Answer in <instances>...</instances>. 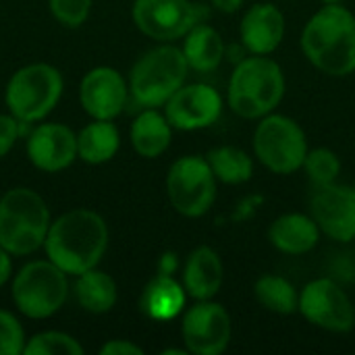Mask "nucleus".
Segmentation results:
<instances>
[{
	"label": "nucleus",
	"instance_id": "32",
	"mask_svg": "<svg viewBox=\"0 0 355 355\" xmlns=\"http://www.w3.org/2000/svg\"><path fill=\"white\" fill-rule=\"evenodd\" d=\"M264 204V196L262 193H252V196H245L243 200L237 202L235 210H233V220L235 223H243V220H250Z\"/></svg>",
	"mask_w": 355,
	"mask_h": 355
},
{
	"label": "nucleus",
	"instance_id": "38",
	"mask_svg": "<svg viewBox=\"0 0 355 355\" xmlns=\"http://www.w3.org/2000/svg\"><path fill=\"white\" fill-rule=\"evenodd\" d=\"M352 187H354V191H355V183H354V185H352Z\"/></svg>",
	"mask_w": 355,
	"mask_h": 355
},
{
	"label": "nucleus",
	"instance_id": "22",
	"mask_svg": "<svg viewBox=\"0 0 355 355\" xmlns=\"http://www.w3.org/2000/svg\"><path fill=\"white\" fill-rule=\"evenodd\" d=\"M181 50H183V56L189 64V71L212 73L225 60L227 44H225L223 35L212 25L200 21L183 37Z\"/></svg>",
	"mask_w": 355,
	"mask_h": 355
},
{
	"label": "nucleus",
	"instance_id": "30",
	"mask_svg": "<svg viewBox=\"0 0 355 355\" xmlns=\"http://www.w3.org/2000/svg\"><path fill=\"white\" fill-rule=\"evenodd\" d=\"M48 6L54 19L71 29L81 27L92 12V0H48Z\"/></svg>",
	"mask_w": 355,
	"mask_h": 355
},
{
	"label": "nucleus",
	"instance_id": "31",
	"mask_svg": "<svg viewBox=\"0 0 355 355\" xmlns=\"http://www.w3.org/2000/svg\"><path fill=\"white\" fill-rule=\"evenodd\" d=\"M21 137V121L15 119L10 112L0 114V158H4Z\"/></svg>",
	"mask_w": 355,
	"mask_h": 355
},
{
	"label": "nucleus",
	"instance_id": "37",
	"mask_svg": "<svg viewBox=\"0 0 355 355\" xmlns=\"http://www.w3.org/2000/svg\"><path fill=\"white\" fill-rule=\"evenodd\" d=\"M322 4H341L343 0H320Z\"/></svg>",
	"mask_w": 355,
	"mask_h": 355
},
{
	"label": "nucleus",
	"instance_id": "17",
	"mask_svg": "<svg viewBox=\"0 0 355 355\" xmlns=\"http://www.w3.org/2000/svg\"><path fill=\"white\" fill-rule=\"evenodd\" d=\"M287 21L272 2L252 4L239 21V42L250 54L270 56L285 40Z\"/></svg>",
	"mask_w": 355,
	"mask_h": 355
},
{
	"label": "nucleus",
	"instance_id": "8",
	"mask_svg": "<svg viewBox=\"0 0 355 355\" xmlns=\"http://www.w3.org/2000/svg\"><path fill=\"white\" fill-rule=\"evenodd\" d=\"M67 272L50 260L25 264L10 283V295L17 310L33 320L54 316L69 297Z\"/></svg>",
	"mask_w": 355,
	"mask_h": 355
},
{
	"label": "nucleus",
	"instance_id": "28",
	"mask_svg": "<svg viewBox=\"0 0 355 355\" xmlns=\"http://www.w3.org/2000/svg\"><path fill=\"white\" fill-rule=\"evenodd\" d=\"M83 345L60 331H44L27 339L23 355H83Z\"/></svg>",
	"mask_w": 355,
	"mask_h": 355
},
{
	"label": "nucleus",
	"instance_id": "15",
	"mask_svg": "<svg viewBox=\"0 0 355 355\" xmlns=\"http://www.w3.org/2000/svg\"><path fill=\"white\" fill-rule=\"evenodd\" d=\"M129 100V81L112 67H94L81 79L79 102L92 119L114 121Z\"/></svg>",
	"mask_w": 355,
	"mask_h": 355
},
{
	"label": "nucleus",
	"instance_id": "14",
	"mask_svg": "<svg viewBox=\"0 0 355 355\" xmlns=\"http://www.w3.org/2000/svg\"><path fill=\"white\" fill-rule=\"evenodd\" d=\"M310 214L329 239L337 243H352L355 239V191L352 185L331 183L314 187Z\"/></svg>",
	"mask_w": 355,
	"mask_h": 355
},
{
	"label": "nucleus",
	"instance_id": "25",
	"mask_svg": "<svg viewBox=\"0 0 355 355\" xmlns=\"http://www.w3.org/2000/svg\"><path fill=\"white\" fill-rule=\"evenodd\" d=\"M254 297L264 310L272 314H281V316L295 314L300 308L297 287L281 275L258 277L254 283Z\"/></svg>",
	"mask_w": 355,
	"mask_h": 355
},
{
	"label": "nucleus",
	"instance_id": "5",
	"mask_svg": "<svg viewBox=\"0 0 355 355\" xmlns=\"http://www.w3.org/2000/svg\"><path fill=\"white\" fill-rule=\"evenodd\" d=\"M189 64L173 42L141 54L129 73V94L139 108H160L187 81Z\"/></svg>",
	"mask_w": 355,
	"mask_h": 355
},
{
	"label": "nucleus",
	"instance_id": "29",
	"mask_svg": "<svg viewBox=\"0 0 355 355\" xmlns=\"http://www.w3.org/2000/svg\"><path fill=\"white\" fill-rule=\"evenodd\" d=\"M25 343L27 337L19 318L6 310H0V355H23Z\"/></svg>",
	"mask_w": 355,
	"mask_h": 355
},
{
	"label": "nucleus",
	"instance_id": "34",
	"mask_svg": "<svg viewBox=\"0 0 355 355\" xmlns=\"http://www.w3.org/2000/svg\"><path fill=\"white\" fill-rule=\"evenodd\" d=\"M177 270H179V256L175 252H164L158 258V275H171V277H175Z\"/></svg>",
	"mask_w": 355,
	"mask_h": 355
},
{
	"label": "nucleus",
	"instance_id": "3",
	"mask_svg": "<svg viewBox=\"0 0 355 355\" xmlns=\"http://www.w3.org/2000/svg\"><path fill=\"white\" fill-rule=\"evenodd\" d=\"M287 79L281 64L262 54H248L233 67L227 83V106L239 119L260 121L285 98Z\"/></svg>",
	"mask_w": 355,
	"mask_h": 355
},
{
	"label": "nucleus",
	"instance_id": "35",
	"mask_svg": "<svg viewBox=\"0 0 355 355\" xmlns=\"http://www.w3.org/2000/svg\"><path fill=\"white\" fill-rule=\"evenodd\" d=\"M10 275H12V256L0 245V287L8 283Z\"/></svg>",
	"mask_w": 355,
	"mask_h": 355
},
{
	"label": "nucleus",
	"instance_id": "4",
	"mask_svg": "<svg viewBox=\"0 0 355 355\" xmlns=\"http://www.w3.org/2000/svg\"><path fill=\"white\" fill-rule=\"evenodd\" d=\"M46 200L29 187H12L0 198V245L10 256H29L44 248L50 229Z\"/></svg>",
	"mask_w": 355,
	"mask_h": 355
},
{
	"label": "nucleus",
	"instance_id": "19",
	"mask_svg": "<svg viewBox=\"0 0 355 355\" xmlns=\"http://www.w3.org/2000/svg\"><path fill=\"white\" fill-rule=\"evenodd\" d=\"M320 227L312 214L287 212L275 218L268 229V241L275 250L287 256H304L312 252L320 241Z\"/></svg>",
	"mask_w": 355,
	"mask_h": 355
},
{
	"label": "nucleus",
	"instance_id": "10",
	"mask_svg": "<svg viewBox=\"0 0 355 355\" xmlns=\"http://www.w3.org/2000/svg\"><path fill=\"white\" fill-rule=\"evenodd\" d=\"M297 312L316 329L349 333L355 327V306L347 291L331 277H318L300 289Z\"/></svg>",
	"mask_w": 355,
	"mask_h": 355
},
{
	"label": "nucleus",
	"instance_id": "1",
	"mask_svg": "<svg viewBox=\"0 0 355 355\" xmlns=\"http://www.w3.org/2000/svg\"><path fill=\"white\" fill-rule=\"evenodd\" d=\"M44 250L50 262L77 277L102 262L108 250V225L94 210H69L50 223Z\"/></svg>",
	"mask_w": 355,
	"mask_h": 355
},
{
	"label": "nucleus",
	"instance_id": "20",
	"mask_svg": "<svg viewBox=\"0 0 355 355\" xmlns=\"http://www.w3.org/2000/svg\"><path fill=\"white\" fill-rule=\"evenodd\" d=\"M187 291L181 281L171 275H158L144 287L139 295V310L154 322H171L185 312Z\"/></svg>",
	"mask_w": 355,
	"mask_h": 355
},
{
	"label": "nucleus",
	"instance_id": "2",
	"mask_svg": "<svg viewBox=\"0 0 355 355\" xmlns=\"http://www.w3.org/2000/svg\"><path fill=\"white\" fill-rule=\"evenodd\" d=\"M300 46L308 62L329 77L355 73V15L341 4L320 6L304 25Z\"/></svg>",
	"mask_w": 355,
	"mask_h": 355
},
{
	"label": "nucleus",
	"instance_id": "16",
	"mask_svg": "<svg viewBox=\"0 0 355 355\" xmlns=\"http://www.w3.org/2000/svg\"><path fill=\"white\" fill-rule=\"evenodd\" d=\"M29 162L44 173H60L77 158V133L60 123H40L25 137Z\"/></svg>",
	"mask_w": 355,
	"mask_h": 355
},
{
	"label": "nucleus",
	"instance_id": "24",
	"mask_svg": "<svg viewBox=\"0 0 355 355\" xmlns=\"http://www.w3.org/2000/svg\"><path fill=\"white\" fill-rule=\"evenodd\" d=\"M75 297L85 312L106 314L114 308L119 300V287H116V281L108 272L98 270L96 266L92 270L77 275Z\"/></svg>",
	"mask_w": 355,
	"mask_h": 355
},
{
	"label": "nucleus",
	"instance_id": "36",
	"mask_svg": "<svg viewBox=\"0 0 355 355\" xmlns=\"http://www.w3.org/2000/svg\"><path fill=\"white\" fill-rule=\"evenodd\" d=\"M243 2H245V0H210V4H212L216 10L227 12V15H233V12L241 10V8H243Z\"/></svg>",
	"mask_w": 355,
	"mask_h": 355
},
{
	"label": "nucleus",
	"instance_id": "21",
	"mask_svg": "<svg viewBox=\"0 0 355 355\" xmlns=\"http://www.w3.org/2000/svg\"><path fill=\"white\" fill-rule=\"evenodd\" d=\"M173 125L168 123L166 114L158 108H141V112L131 123V146L133 150L148 160L162 156L173 141Z\"/></svg>",
	"mask_w": 355,
	"mask_h": 355
},
{
	"label": "nucleus",
	"instance_id": "27",
	"mask_svg": "<svg viewBox=\"0 0 355 355\" xmlns=\"http://www.w3.org/2000/svg\"><path fill=\"white\" fill-rule=\"evenodd\" d=\"M302 168L306 171L314 187L331 185V183H337L341 175V158L331 148H314V150H308Z\"/></svg>",
	"mask_w": 355,
	"mask_h": 355
},
{
	"label": "nucleus",
	"instance_id": "9",
	"mask_svg": "<svg viewBox=\"0 0 355 355\" xmlns=\"http://www.w3.org/2000/svg\"><path fill=\"white\" fill-rule=\"evenodd\" d=\"M216 185L206 156L200 154L177 158L166 173L168 202L185 218H200L214 206Z\"/></svg>",
	"mask_w": 355,
	"mask_h": 355
},
{
	"label": "nucleus",
	"instance_id": "26",
	"mask_svg": "<svg viewBox=\"0 0 355 355\" xmlns=\"http://www.w3.org/2000/svg\"><path fill=\"white\" fill-rule=\"evenodd\" d=\"M218 183L243 185L254 177V158L237 146H218L206 154Z\"/></svg>",
	"mask_w": 355,
	"mask_h": 355
},
{
	"label": "nucleus",
	"instance_id": "12",
	"mask_svg": "<svg viewBox=\"0 0 355 355\" xmlns=\"http://www.w3.org/2000/svg\"><path fill=\"white\" fill-rule=\"evenodd\" d=\"M233 337V322L227 308L214 300H202L185 308L181 339L193 355H220Z\"/></svg>",
	"mask_w": 355,
	"mask_h": 355
},
{
	"label": "nucleus",
	"instance_id": "13",
	"mask_svg": "<svg viewBox=\"0 0 355 355\" xmlns=\"http://www.w3.org/2000/svg\"><path fill=\"white\" fill-rule=\"evenodd\" d=\"M177 131H200L212 127L223 114V96L208 83H183L162 106Z\"/></svg>",
	"mask_w": 355,
	"mask_h": 355
},
{
	"label": "nucleus",
	"instance_id": "33",
	"mask_svg": "<svg viewBox=\"0 0 355 355\" xmlns=\"http://www.w3.org/2000/svg\"><path fill=\"white\" fill-rule=\"evenodd\" d=\"M102 355H144V349L127 339H110L100 347Z\"/></svg>",
	"mask_w": 355,
	"mask_h": 355
},
{
	"label": "nucleus",
	"instance_id": "7",
	"mask_svg": "<svg viewBox=\"0 0 355 355\" xmlns=\"http://www.w3.org/2000/svg\"><path fill=\"white\" fill-rule=\"evenodd\" d=\"M252 148L256 160L275 175H293L302 171L310 150L302 125L279 112H270L258 121Z\"/></svg>",
	"mask_w": 355,
	"mask_h": 355
},
{
	"label": "nucleus",
	"instance_id": "18",
	"mask_svg": "<svg viewBox=\"0 0 355 355\" xmlns=\"http://www.w3.org/2000/svg\"><path fill=\"white\" fill-rule=\"evenodd\" d=\"M223 281H225L223 258L210 245L196 248L187 256L181 268V283L193 302L214 300L223 287Z\"/></svg>",
	"mask_w": 355,
	"mask_h": 355
},
{
	"label": "nucleus",
	"instance_id": "11",
	"mask_svg": "<svg viewBox=\"0 0 355 355\" xmlns=\"http://www.w3.org/2000/svg\"><path fill=\"white\" fill-rule=\"evenodd\" d=\"M131 17L144 35L166 44L183 40L202 21L204 10L191 0H135Z\"/></svg>",
	"mask_w": 355,
	"mask_h": 355
},
{
	"label": "nucleus",
	"instance_id": "6",
	"mask_svg": "<svg viewBox=\"0 0 355 355\" xmlns=\"http://www.w3.org/2000/svg\"><path fill=\"white\" fill-rule=\"evenodd\" d=\"M64 79L60 71L48 62L25 64L12 73L6 83L4 102L8 112L23 123L44 121L60 102Z\"/></svg>",
	"mask_w": 355,
	"mask_h": 355
},
{
	"label": "nucleus",
	"instance_id": "23",
	"mask_svg": "<svg viewBox=\"0 0 355 355\" xmlns=\"http://www.w3.org/2000/svg\"><path fill=\"white\" fill-rule=\"evenodd\" d=\"M121 133L112 121L94 119L77 133V158L87 164H104L116 156Z\"/></svg>",
	"mask_w": 355,
	"mask_h": 355
}]
</instances>
